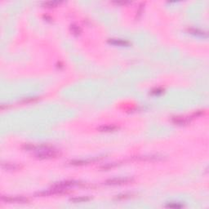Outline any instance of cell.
Returning a JSON list of instances; mask_svg holds the SVG:
<instances>
[{
  "label": "cell",
  "mask_w": 209,
  "mask_h": 209,
  "mask_svg": "<svg viewBox=\"0 0 209 209\" xmlns=\"http://www.w3.org/2000/svg\"><path fill=\"white\" fill-rule=\"evenodd\" d=\"M37 158L42 159H52V158H56L60 155V152L57 150L54 149L53 147L50 146H41L39 149L36 150Z\"/></svg>",
  "instance_id": "cell-1"
},
{
  "label": "cell",
  "mask_w": 209,
  "mask_h": 209,
  "mask_svg": "<svg viewBox=\"0 0 209 209\" xmlns=\"http://www.w3.org/2000/svg\"><path fill=\"white\" fill-rule=\"evenodd\" d=\"M200 114H202V112H199V114L195 113L192 116H188V117H186V116H176V117H173L172 118V121H173V123L177 124V125H186V124L190 122L192 118H195V117H197L198 115H200Z\"/></svg>",
  "instance_id": "cell-2"
},
{
  "label": "cell",
  "mask_w": 209,
  "mask_h": 209,
  "mask_svg": "<svg viewBox=\"0 0 209 209\" xmlns=\"http://www.w3.org/2000/svg\"><path fill=\"white\" fill-rule=\"evenodd\" d=\"M2 200L9 204H26L30 200L23 196H3Z\"/></svg>",
  "instance_id": "cell-3"
},
{
  "label": "cell",
  "mask_w": 209,
  "mask_h": 209,
  "mask_svg": "<svg viewBox=\"0 0 209 209\" xmlns=\"http://www.w3.org/2000/svg\"><path fill=\"white\" fill-rule=\"evenodd\" d=\"M133 180L132 178L129 177H115L113 179H109L107 180L106 182H104L105 185H108V186H117V185H123V184H127V183H130L132 182Z\"/></svg>",
  "instance_id": "cell-4"
},
{
  "label": "cell",
  "mask_w": 209,
  "mask_h": 209,
  "mask_svg": "<svg viewBox=\"0 0 209 209\" xmlns=\"http://www.w3.org/2000/svg\"><path fill=\"white\" fill-rule=\"evenodd\" d=\"M80 183L78 182H75V181H66V182H58L56 185H54L52 187L54 188H57V189H63V190H67L70 187H73L74 186H78Z\"/></svg>",
  "instance_id": "cell-5"
},
{
  "label": "cell",
  "mask_w": 209,
  "mask_h": 209,
  "mask_svg": "<svg viewBox=\"0 0 209 209\" xmlns=\"http://www.w3.org/2000/svg\"><path fill=\"white\" fill-rule=\"evenodd\" d=\"M108 43H110V44H113V45L115 46L130 45V43H129V42L126 41V40H123V39H114V38H112V39H109Z\"/></svg>",
  "instance_id": "cell-6"
},
{
  "label": "cell",
  "mask_w": 209,
  "mask_h": 209,
  "mask_svg": "<svg viewBox=\"0 0 209 209\" xmlns=\"http://www.w3.org/2000/svg\"><path fill=\"white\" fill-rule=\"evenodd\" d=\"M118 129V127L114 126V125H102L97 128V130H99L100 132H114L115 130Z\"/></svg>",
  "instance_id": "cell-7"
},
{
  "label": "cell",
  "mask_w": 209,
  "mask_h": 209,
  "mask_svg": "<svg viewBox=\"0 0 209 209\" xmlns=\"http://www.w3.org/2000/svg\"><path fill=\"white\" fill-rule=\"evenodd\" d=\"M91 199L89 197H77V198H72L70 199V202L77 204V203H83V202H87Z\"/></svg>",
  "instance_id": "cell-8"
},
{
  "label": "cell",
  "mask_w": 209,
  "mask_h": 209,
  "mask_svg": "<svg viewBox=\"0 0 209 209\" xmlns=\"http://www.w3.org/2000/svg\"><path fill=\"white\" fill-rule=\"evenodd\" d=\"M190 34H195L196 36H200V37H204V38H207L208 37V34L205 33V32L202 31V30H196V29H192V30H190Z\"/></svg>",
  "instance_id": "cell-9"
},
{
  "label": "cell",
  "mask_w": 209,
  "mask_h": 209,
  "mask_svg": "<svg viewBox=\"0 0 209 209\" xmlns=\"http://www.w3.org/2000/svg\"><path fill=\"white\" fill-rule=\"evenodd\" d=\"M61 2L59 1H48V2H44L43 3V7H47V8H52V7H56L57 5H59Z\"/></svg>",
  "instance_id": "cell-10"
},
{
  "label": "cell",
  "mask_w": 209,
  "mask_h": 209,
  "mask_svg": "<svg viewBox=\"0 0 209 209\" xmlns=\"http://www.w3.org/2000/svg\"><path fill=\"white\" fill-rule=\"evenodd\" d=\"M2 167H3V168L7 169V170H16V169L18 168L17 165L12 164H2Z\"/></svg>",
  "instance_id": "cell-11"
},
{
  "label": "cell",
  "mask_w": 209,
  "mask_h": 209,
  "mask_svg": "<svg viewBox=\"0 0 209 209\" xmlns=\"http://www.w3.org/2000/svg\"><path fill=\"white\" fill-rule=\"evenodd\" d=\"M70 30L75 35H78L81 33V29L78 26H77V25H70Z\"/></svg>",
  "instance_id": "cell-12"
},
{
  "label": "cell",
  "mask_w": 209,
  "mask_h": 209,
  "mask_svg": "<svg viewBox=\"0 0 209 209\" xmlns=\"http://www.w3.org/2000/svg\"><path fill=\"white\" fill-rule=\"evenodd\" d=\"M90 162H91V160H74L70 162V164L73 165H84V164H87Z\"/></svg>",
  "instance_id": "cell-13"
},
{
  "label": "cell",
  "mask_w": 209,
  "mask_h": 209,
  "mask_svg": "<svg viewBox=\"0 0 209 209\" xmlns=\"http://www.w3.org/2000/svg\"><path fill=\"white\" fill-rule=\"evenodd\" d=\"M167 207H168V208H182V205H180V204H168V205H167Z\"/></svg>",
  "instance_id": "cell-14"
}]
</instances>
